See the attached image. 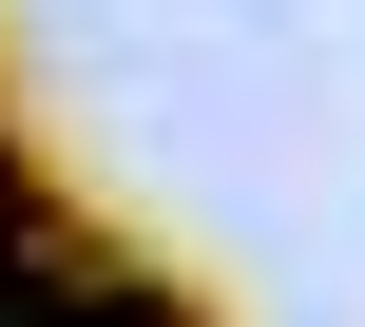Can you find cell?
Instances as JSON below:
<instances>
[{
    "label": "cell",
    "instance_id": "1",
    "mask_svg": "<svg viewBox=\"0 0 365 327\" xmlns=\"http://www.w3.org/2000/svg\"><path fill=\"white\" fill-rule=\"evenodd\" d=\"M0 327H192L154 289V251H115V231L19 154V116H0Z\"/></svg>",
    "mask_w": 365,
    "mask_h": 327
}]
</instances>
